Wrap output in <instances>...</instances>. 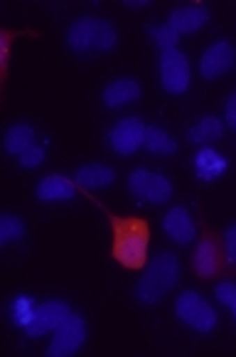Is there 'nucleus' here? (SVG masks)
Here are the masks:
<instances>
[{
	"instance_id": "nucleus-1",
	"label": "nucleus",
	"mask_w": 236,
	"mask_h": 357,
	"mask_svg": "<svg viewBox=\"0 0 236 357\" xmlns=\"http://www.w3.org/2000/svg\"><path fill=\"white\" fill-rule=\"evenodd\" d=\"M111 231H113V247L111 254L121 266L143 268L148 261V247H150V225L143 217H118L111 215Z\"/></svg>"
},
{
	"instance_id": "nucleus-18",
	"label": "nucleus",
	"mask_w": 236,
	"mask_h": 357,
	"mask_svg": "<svg viewBox=\"0 0 236 357\" xmlns=\"http://www.w3.org/2000/svg\"><path fill=\"white\" fill-rule=\"evenodd\" d=\"M6 151L10 155H17L20 158L25 151H30L35 146V128L27 126V123H15L13 128H8L6 133Z\"/></svg>"
},
{
	"instance_id": "nucleus-23",
	"label": "nucleus",
	"mask_w": 236,
	"mask_h": 357,
	"mask_svg": "<svg viewBox=\"0 0 236 357\" xmlns=\"http://www.w3.org/2000/svg\"><path fill=\"white\" fill-rule=\"evenodd\" d=\"M150 37H152V43H155L157 47L163 50V52H168V50H178L180 35H178V32H175L170 25L150 27Z\"/></svg>"
},
{
	"instance_id": "nucleus-13",
	"label": "nucleus",
	"mask_w": 236,
	"mask_h": 357,
	"mask_svg": "<svg viewBox=\"0 0 236 357\" xmlns=\"http://www.w3.org/2000/svg\"><path fill=\"white\" fill-rule=\"evenodd\" d=\"M210 22V8L205 6H184L178 10L170 13L168 25L173 27L178 35H189V32H197Z\"/></svg>"
},
{
	"instance_id": "nucleus-10",
	"label": "nucleus",
	"mask_w": 236,
	"mask_h": 357,
	"mask_svg": "<svg viewBox=\"0 0 236 357\" xmlns=\"http://www.w3.org/2000/svg\"><path fill=\"white\" fill-rule=\"evenodd\" d=\"M69 315H72V308L64 301H45V303L37 305L30 326L25 328L27 337H40L45 333H54Z\"/></svg>"
},
{
	"instance_id": "nucleus-8",
	"label": "nucleus",
	"mask_w": 236,
	"mask_h": 357,
	"mask_svg": "<svg viewBox=\"0 0 236 357\" xmlns=\"http://www.w3.org/2000/svg\"><path fill=\"white\" fill-rule=\"evenodd\" d=\"M145 131H148V126L141 119H136V116L121 119V121L109 131L111 151H116L118 155H133V153H136L138 148H143V143H145Z\"/></svg>"
},
{
	"instance_id": "nucleus-6",
	"label": "nucleus",
	"mask_w": 236,
	"mask_h": 357,
	"mask_svg": "<svg viewBox=\"0 0 236 357\" xmlns=\"http://www.w3.org/2000/svg\"><path fill=\"white\" fill-rule=\"evenodd\" d=\"M157 69H160V84L168 94H184L189 89L192 69H189V59L184 52H180V50L160 52Z\"/></svg>"
},
{
	"instance_id": "nucleus-9",
	"label": "nucleus",
	"mask_w": 236,
	"mask_h": 357,
	"mask_svg": "<svg viewBox=\"0 0 236 357\" xmlns=\"http://www.w3.org/2000/svg\"><path fill=\"white\" fill-rule=\"evenodd\" d=\"M236 67V47L229 40H217L202 52L200 74L205 79H219Z\"/></svg>"
},
{
	"instance_id": "nucleus-17",
	"label": "nucleus",
	"mask_w": 236,
	"mask_h": 357,
	"mask_svg": "<svg viewBox=\"0 0 236 357\" xmlns=\"http://www.w3.org/2000/svg\"><path fill=\"white\" fill-rule=\"evenodd\" d=\"M79 188L84 190H101V188H109L111 183L116 180L113 168L109 165H101V163H89V165H81L74 175Z\"/></svg>"
},
{
	"instance_id": "nucleus-14",
	"label": "nucleus",
	"mask_w": 236,
	"mask_h": 357,
	"mask_svg": "<svg viewBox=\"0 0 236 357\" xmlns=\"http://www.w3.org/2000/svg\"><path fill=\"white\" fill-rule=\"evenodd\" d=\"M141 96V84L131 77H118L113 82L104 86L101 91V101H104L109 109H118V106H126L131 101H136Z\"/></svg>"
},
{
	"instance_id": "nucleus-4",
	"label": "nucleus",
	"mask_w": 236,
	"mask_h": 357,
	"mask_svg": "<svg viewBox=\"0 0 236 357\" xmlns=\"http://www.w3.org/2000/svg\"><path fill=\"white\" fill-rule=\"evenodd\" d=\"M175 313H178V318L184 326L197 333H212L217 328V321H219L217 310L212 308L200 294H194V291H182V294L178 296V301H175Z\"/></svg>"
},
{
	"instance_id": "nucleus-3",
	"label": "nucleus",
	"mask_w": 236,
	"mask_h": 357,
	"mask_svg": "<svg viewBox=\"0 0 236 357\" xmlns=\"http://www.w3.org/2000/svg\"><path fill=\"white\" fill-rule=\"evenodd\" d=\"M67 43L74 54H94V52H111L118 43L113 25L101 17H77L67 30Z\"/></svg>"
},
{
	"instance_id": "nucleus-21",
	"label": "nucleus",
	"mask_w": 236,
	"mask_h": 357,
	"mask_svg": "<svg viewBox=\"0 0 236 357\" xmlns=\"http://www.w3.org/2000/svg\"><path fill=\"white\" fill-rule=\"evenodd\" d=\"M37 301L30 298V296H15V301L10 303V315H13V323L15 326H20L22 331H25L27 326H30L32 315H35L37 310Z\"/></svg>"
},
{
	"instance_id": "nucleus-24",
	"label": "nucleus",
	"mask_w": 236,
	"mask_h": 357,
	"mask_svg": "<svg viewBox=\"0 0 236 357\" xmlns=\"http://www.w3.org/2000/svg\"><path fill=\"white\" fill-rule=\"evenodd\" d=\"M214 296L221 305H226V308L231 310V315H234V321H236V284H231V281H221V284H217Z\"/></svg>"
},
{
	"instance_id": "nucleus-27",
	"label": "nucleus",
	"mask_w": 236,
	"mask_h": 357,
	"mask_svg": "<svg viewBox=\"0 0 236 357\" xmlns=\"http://www.w3.org/2000/svg\"><path fill=\"white\" fill-rule=\"evenodd\" d=\"M10 40H13V32H8V30L0 32V67H3V77L8 74V57H10Z\"/></svg>"
},
{
	"instance_id": "nucleus-7",
	"label": "nucleus",
	"mask_w": 236,
	"mask_h": 357,
	"mask_svg": "<svg viewBox=\"0 0 236 357\" xmlns=\"http://www.w3.org/2000/svg\"><path fill=\"white\" fill-rule=\"evenodd\" d=\"M86 342V323L81 315H69L67 321L54 331L52 340L47 345L49 357H69L77 355Z\"/></svg>"
},
{
	"instance_id": "nucleus-22",
	"label": "nucleus",
	"mask_w": 236,
	"mask_h": 357,
	"mask_svg": "<svg viewBox=\"0 0 236 357\" xmlns=\"http://www.w3.org/2000/svg\"><path fill=\"white\" fill-rule=\"evenodd\" d=\"M22 236H25V225H22L20 217L10 215V212L0 217V244H3V247L17 242Z\"/></svg>"
},
{
	"instance_id": "nucleus-16",
	"label": "nucleus",
	"mask_w": 236,
	"mask_h": 357,
	"mask_svg": "<svg viewBox=\"0 0 236 357\" xmlns=\"http://www.w3.org/2000/svg\"><path fill=\"white\" fill-rule=\"evenodd\" d=\"M192 160H194V173H197V178L202 183H212V180L221 178L226 170V158L221 153H217L214 148H202Z\"/></svg>"
},
{
	"instance_id": "nucleus-20",
	"label": "nucleus",
	"mask_w": 236,
	"mask_h": 357,
	"mask_svg": "<svg viewBox=\"0 0 236 357\" xmlns=\"http://www.w3.org/2000/svg\"><path fill=\"white\" fill-rule=\"evenodd\" d=\"M143 148H148V151L155 153V155H173V153H178V141H175L165 128L148 126Z\"/></svg>"
},
{
	"instance_id": "nucleus-15",
	"label": "nucleus",
	"mask_w": 236,
	"mask_h": 357,
	"mask_svg": "<svg viewBox=\"0 0 236 357\" xmlns=\"http://www.w3.org/2000/svg\"><path fill=\"white\" fill-rule=\"evenodd\" d=\"M192 266L194 271L200 273L202 279H212L219 271L221 261H219V247H217V239L212 234H205L197 244V252L192 257Z\"/></svg>"
},
{
	"instance_id": "nucleus-5",
	"label": "nucleus",
	"mask_w": 236,
	"mask_h": 357,
	"mask_svg": "<svg viewBox=\"0 0 236 357\" xmlns=\"http://www.w3.org/2000/svg\"><path fill=\"white\" fill-rule=\"evenodd\" d=\"M128 190L138 200L163 205L173 197V183L163 173H152L148 168H138L128 175Z\"/></svg>"
},
{
	"instance_id": "nucleus-19",
	"label": "nucleus",
	"mask_w": 236,
	"mask_h": 357,
	"mask_svg": "<svg viewBox=\"0 0 236 357\" xmlns=\"http://www.w3.org/2000/svg\"><path fill=\"white\" fill-rule=\"evenodd\" d=\"M221 136H224V121L217 119V116H205L200 123H194L187 131L189 143H210Z\"/></svg>"
},
{
	"instance_id": "nucleus-11",
	"label": "nucleus",
	"mask_w": 236,
	"mask_h": 357,
	"mask_svg": "<svg viewBox=\"0 0 236 357\" xmlns=\"http://www.w3.org/2000/svg\"><path fill=\"white\" fill-rule=\"evenodd\" d=\"M163 229L165 234L178 244H189L197 236V227L192 222V215L187 212V207L178 205L163 217Z\"/></svg>"
},
{
	"instance_id": "nucleus-25",
	"label": "nucleus",
	"mask_w": 236,
	"mask_h": 357,
	"mask_svg": "<svg viewBox=\"0 0 236 357\" xmlns=\"http://www.w3.org/2000/svg\"><path fill=\"white\" fill-rule=\"evenodd\" d=\"M17 163L22 165V168H37V165H42L45 163V148L42 146H32L30 151H25L20 155V160Z\"/></svg>"
},
{
	"instance_id": "nucleus-12",
	"label": "nucleus",
	"mask_w": 236,
	"mask_h": 357,
	"mask_svg": "<svg viewBox=\"0 0 236 357\" xmlns=\"http://www.w3.org/2000/svg\"><path fill=\"white\" fill-rule=\"evenodd\" d=\"M79 185L77 180L67 178V175H47L40 180V185L35 188L37 200L42 202H67L77 195Z\"/></svg>"
},
{
	"instance_id": "nucleus-29",
	"label": "nucleus",
	"mask_w": 236,
	"mask_h": 357,
	"mask_svg": "<svg viewBox=\"0 0 236 357\" xmlns=\"http://www.w3.org/2000/svg\"><path fill=\"white\" fill-rule=\"evenodd\" d=\"M126 6H131V8H145L148 6V0H126Z\"/></svg>"
},
{
	"instance_id": "nucleus-26",
	"label": "nucleus",
	"mask_w": 236,
	"mask_h": 357,
	"mask_svg": "<svg viewBox=\"0 0 236 357\" xmlns=\"http://www.w3.org/2000/svg\"><path fill=\"white\" fill-rule=\"evenodd\" d=\"M224 252H226V264L234 266L236 264V222L226 227V231H224Z\"/></svg>"
},
{
	"instance_id": "nucleus-2",
	"label": "nucleus",
	"mask_w": 236,
	"mask_h": 357,
	"mask_svg": "<svg viewBox=\"0 0 236 357\" xmlns=\"http://www.w3.org/2000/svg\"><path fill=\"white\" fill-rule=\"evenodd\" d=\"M180 281V261L175 254L163 252L157 254L155 259H150L145 273L136 284V298L143 305H152L157 301L168 296L170 291L178 286Z\"/></svg>"
},
{
	"instance_id": "nucleus-28",
	"label": "nucleus",
	"mask_w": 236,
	"mask_h": 357,
	"mask_svg": "<svg viewBox=\"0 0 236 357\" xmlns=\"http://www.w3.org/2000/svg\"><path fill=\"white\" fill-rule=\"evenodd\" d=\"M224 119L231 128L236 131V91L226 99V106H224Z\"/></svg>"
}]
</instances>
